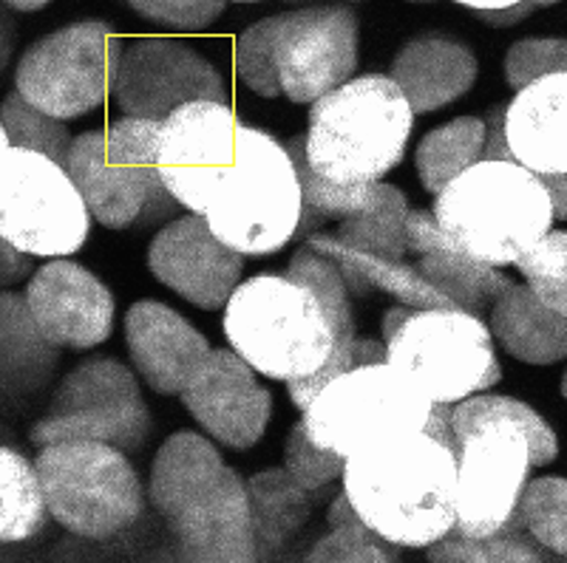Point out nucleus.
I'll list each match as a JSON object with an SVG mask.
<instances>
[{
    "label": "nucleus",
    "instance_id": "f257e3e1",
    "mask_svg": "<svg viewBox=\"0 0 567 563\" xmlns=\"http://www.w3.org/2000/svg\"><path fill=\"white\" fill-rule=\"evenodd\" d=\"M148 501L171 526L185 561L252 563L250 493L207 436L179 430L154 456Z\"/></svg>",
    "mask_w": 567,
    "mask_h": 563
},
{
    "label": "nucleus",
    "instance_id": "f03ea898",
    "mask_svg": "<svg viewBox=\"0 0 567 563\" xmlns=\"http://www.w3.org/2000/svg\"><path fill=\"white\" fill-rule=\"evenodd\" d=\"M457 456L414 434L347 456L343 493L363 524L398 546L434 544L454 526Z\"/></svg>",
    "mask_w": 567,
    "mask_h": 563
},
{
    "label": "nucleus",
    "instance_id": "7ed1b4c3",
    "mask_svg": "<svg viewBox=\"0 0 567 563\" xmlns=\"http://www.w3.org/2000/svg\"><path fill=\"white\" fill-rule=\"evenodd\" d=\"M414 114L386 74L352 77L310 105L307 161L336 185H378L406 156Z\"/></svg>",
    "mask_w": 567,
    "mask_h": 563
},
{
    "label": "nucleus",
    "instance_id": "20e7f679",
    "mask_svg": "<svg viewBox=\"0 0 567 563\" xmlns=\"http://www.w3.org/2000/svg\"><path fill=\"white\" fill-rule=\"evenodd\" d=\"M434 218L465 256L508 267L554 227V205L534 174L514 161H477L437 192Z\"/></svg>",
    "mask_w": 567,
    "mask_h": 563
},
{
    "label": "nucleus",
    "instance_id": "39448f33",
    "mask_svg": "<svg viewBox=\"0 0 567 563\" xmlns=\"http://www.w3.org/2000/svg\"><path fill=\"white\" fill-rule=\"evenodd\" d=\"M225 337L241 359L270 379L310 377L336 346L316 292L284 275L241 281L225 306Z\"/></svg>",
    "mask_w": 567,
    "mask_h": 563
},
{
    "label": "nucleus",
    "instance_id": "423d86ee",
    "mask_svg": "<svg viewBox=\"0 0 567 563\" xmlns=\"http://www.w3.org/2000/svg\"><path fill=\"white\" fill-rule=\"evenodd\" d=\"M205 218L213 236L241 256L284 250L301 221V185L281 142L241 125L236 165L221 176Z\"/></svg>",
    "mask_w": 567,
    "mask_h": 563
},
{
    "label": "nucleus",
    "instance_id": "0eeeda50",
    "mask_svg": "<svg viewBox=\"0 0 567 563\" xmlns=\"http://www.w3.org/2000/svg\"><path fill=\"white\" fill-rule=\"evenodd\" d=\"M159 128L162 122L123 116L71 142L65 170L91 218L109 230L154 225L165 216L171 192L156 167Z\"/></svg>",
    "mask_w": 567,
    "mask_h": 563
},
{
    "label": "nucleus",
    "instance_id": "6e6552de",
    "mask_svg": "<svg viewBox=\"0 0 567 563\" xmlns=\"http://www.w3.org/2000/svg\"><path fill=\"white\" fill-rule=\"evenodd\" d=\"M40 484L52 519L89 541L123 535L145 510V490L128 453L114 445L69 439L40 448Z\"/></svg>",
    "mask_w": 567,
    "mask_h": 563
},
{
    "label": "nucleus",
    "instance_id": "1a4fd4ad",
    "mask_svg": "<svg viewBox=\"0 0 567 563\" xmlns=\"http://www.w3.org/2000/svg\"><path fill=\"white\" fill-rule=\"evenodd\" d=\"M386 363L432 403L454 405L503 379L488 323L445 309H409L386 340Z\"/></svg>",
    "mask_w": 567,
    "mask_h": 563
},
{
    "label": "nucleus",
    "instance_id": "9d476101",
    "mask_svg": "<svg viewBox=\"0 0 567 563\" xmlns=\"http://www.w3.org/2000/svg\"><path fill=\"white\" fill-rule=\"evenodd\" d=\"M432 399L389 363L361 365L318 390L303 423L318 445L343 459L374 445L423 434Z\"/></svg>",
    "mask_w": 567,
    "mask_h": 563
},
{
    "label": "nucleus",
    "instance_id": "9b49d317",
    "mask_svg": "<svg viewBox=\"0 0 567 563\" xmlns=\"http://www.w3.org/2000/svg\"><path fill=\"white\" fill-rule=\"evenodd\" d=\"M91 232V212L69 170L0 142V236L23 256L63 258Z\"/></svg>",
    "mask_w": 567,
    "mask_h": 563
},
{
    "label": "nucleus",
    "instance_id": "f8f14e48",
    "mask_svg": "<svg viewBox=\"0 0 567 563\" xmlns=\"http://www.w3.org/2000/svg\"><path fill=\"white\" fill-rule=\"evenodd\" d=\"M148 434L151 410L134 372L116 359L91 357L65 374L45 414L29 430V442L45 448L69 439H89L136 453Z\"/></svg>",
    "mask_w": 567,
    "mask_h": 563
},
{
    "label": "nucleus",
    "instance_id": "ddd939ff",
    "mask_svg": "<svg viewBox=\"0 0 567 563\" xmlns=\"http://www.w3.org/2000/svg\"><path fill=\"white\" fill-rule=\"evenodd\" d=\"M123 40L105 20H78L32 43L14 71V91L60 122L80 119L109 100Z\"/></svg>",
    "mask_w": 567,
    "mask_h": 563
},
{
    "label": "nucleus",
    "instance_id": "4468645a",
    "mask_svg": "<svg viewBox=\"0 0 567 563\" xmlns=\"http://www.w3.org/2000/svg\"><path fill=\"white\" fill-rule=\"evenodd\" d=\"M272 65L281 94L312 105L347 85L358 69V12L347 3L276 14Z\"/></svg>",
    "mask_w": 567,
    "mask_h": 563
},
{
    "label": "nucleus",
    "instance_id": "2eb2a0df",
    "mask_svg": "<svg viewBox=\"0 0 567 563\" xmlns=\"http://www.w3.org/2000/svg\"><path fill=\"white\" fill-rule=\"evenodd\" d=\"M111 96L131 119L165 122L190 103H225L227 85L219 71L190 45L145 38L120 45Z\"/></svg>",
    "mask_w": 567,
    "mask_h": 563
},
{
    "label": "nucleus",
    "instance_id": "dca6fc26",
    "mask_svg": "<svg viewBox=\"0 0 567 563\" xmlns=\"http://www.w3.org/2000/svg\"><path fill=\"white\" fill-rule=\"evenodd\" d=\"M241 125L225 103H190L162 122L156 167L176 205L205 216L221 176L236 165Z\"/></svg>",
    "mask_w": 567,
    "mask_h": 563
},
{
    "label": "nucleus",
    "instance_id": "f3484780",
    "mask_svg": "<svg viewBox=\"0 0 567 563\" xmlns=\"http://www.w3.org/2000/svg\"><path fill=\"white\" fill-rule=\"evenodd\" d=\"M179 399L210 439L233 450L256 448L272 416V394L258 385L256 368L233 348L207 354Z\"/></svg>",
    "mask_w": 567,
    "mask_h": 563
},
{
    "label": "nucleus",
    "instance_id": "a211bd4d",
    "mask_svg": "<svg viewBox=\"0 0 567 563\" xmlns=\"http://www.w3.org/2000/svg\"><path fill=\"white\" fill-rule=\"evenodd\" d=\"M148 269L187 303L216 312L227 306L241 283L245 256L213 236L205 216L190 212L156 232L148 247Z\"/></svg>",
    "mask_w": 567,
    "mask_h": 563
},
{
    "label": "nucleus",
    "instance_id": "6ab92c4d",
    "mask_svg": "<svg viewBox=\"0 0 567 563\" xmlns=\"http://www.w3.org/2000/svg\"><path fill=\"white\" fill-rule=\"evenodd\" d=\"M34 321L58 348L85 352L111 337L116 303L94 272L74 261H49L27 283Z\"/></svg>",
    "mask_w": 567,
    "mask_h": 563
},
{
    "label": "nucleus",
    "instance_id": "aec40b11",
    "mask_svg": "<svg viewBox=\"0 0 567 563\" xmlns=\"http://www.w3.org/2000/svg\"><path fill=\"white\" fill-rule=\"evenodd\" d=\"M125 343L142 383L165 397L182 394L213 352L194 323L159 301H140L125 312Z\"/></svg>",
    "mask_w": 567,
    "mask_h": 563
},
{
    "label": "nucleus",
    "instance_id": "412c9836",
    "mask_svg": "<svg viewBox=\"0 0 567 563\" xmlns=\"http://www.w3.org/2000/svg\"><path fill=\"white\" fill-rule=\"evenodd\" d=\"M508 159L534 176L567 174V74L528 85L505 103Z\"/></svg>",
    "mask_w": 567,
    "mask_h": 563
},
{
    "label": "nucleus",
    "instance_id": "4be33fe9",
    "mask_svg": "<svg viewBox=\"0 0 567 563\" xmlns=\"http://www.w3.org/2000/svg\"><path fill=\"white\" fill-rule=\"evenodd\" d=\"M477 71V58L465 43L445 34H420L394 54L386 77L417 116L457 103L474 88Z\"/></svg>",
    "mask_w": 567,
    "mask_h": 563
},
{
    "label": "nucleus",
    "instance_id": "5701e85b",
    "mask_svg": "<svg viewBox=\"0 0 567 563\" xmlns=\"http://www.w3.org/2000/svg\"><path fill=\"white\" fill-rule=\"evenodd\" d=\"M491 337L519 363L554 365L567 354V321L554 312L528 286L511 283L491 303Z\"/></svg>",
    "mask_w": 567,
    "mask_h": 563
},
{
    "label": "nucleus",
    "instance_id": "b1692460",
    "mask_svg": "<svg viewBox=\"0 0 567 563\" xmlns=\"http://www.w3.org/2000/svg\"><path fill=\"white\" fill-rule=\"evenodd\" d=\"M247 493H250L256 552L261 561V557H276L287 546V541L303 530L312 515V507L321 504L332 493V487L323 493H310L284 468L265 470L247 479Z\"/></svg>",
    "mask_w": 567,
    "mask_h": 563
},
{
    "label": "nucleus",
    "instance_id": "393cba45",
    "mask_svg": "<svg viewBox=\"0 0 567 563\" xmlns=\"http://www.w3.org/2000/svg\"><path fill=\"white\" fill-rule=\"evenodd\" d=\"M0 352L7 394L40 388L60 363V348L38 326L27 295L3 292L0 298Z\"/></svg>",
    "mask_w": 567,
    "mask_h": 563
},
{
    "label": "nucleus",
    "instance_id": "a878e982",
    "mask_svg": "<svg viewBox=\"0 0 567 563\" xmlns=\"http://www.w3.org/2000/svg\"><path fill=\"white\" fill-rule=\"evenodd\" d=\"M292 167H296L298 185H301V221H298L296 238L316 236L318 227L329 221H347L361 216L374 201V185H336L323 179L307 161V136H292L287 145Z\"/></svg>",
    "mask_w": 567,
    "mask_h": 563
},
{
    "label": "nucleus",
    "instance_id": "bb28decb",
    "mask_svg": "<svg viewBox=\"0 0 567 563\" xmlns=\"http://www.w3.org/2000/svg\"><path fill=\"white\" fill-rule=\"evenodd\" d=\"M485 119L457 116L443 128L425 134L417 145V179L425 192L437 196L449 181L483 161Z\"/></svg>",
    "mask_w": 567,
    "mask_h": 563
},
{
    "label": "nucleus",
    "instance_id": "cd10ccee",
    "mask_svg": "<svg viewBox=\"0 0 567 563\" xmlns=\"http://www.w3.org/2000/svg\"><path fill=\"white\" fill-rule=\"evenodd\" d=\"M49 515L38 468L18 450L0 448V541H29L43 532Z\"/></svg>",
    "mask_w": 567,
    "mask_h": 563
},
{
    "label": "nucleus",
    "instance_id": "c85d7f7f",
    "mask_svg": "<svg viewBox=\"0 0 567 563\" xmlns=\"http://www.w3.org/2000/svg\"><path fill=\"white\" fill-rule=\"evenodd\" d=\"M417 272L437 289L440 295L449 298L457 312L480 317V321H485L488 303H494L511 286V281L499 269L474 261L471 256L432 252V256H423Z\"/></svg>",
    "mask_w": 567,
    "mask_h": 563
},
{
    "label": "nucleus",
    "instance_id": "c756f323",
    "mask_svg": "<svg viewBox=\"0 0 567 563\" xmlns=\"http://www.w3.org/2000/svg\"><path fill=\"white\" fill-rule=\"evenodd\" d=\"M406 196L394 185H374V201L361 216L347 218L338 227L336 238L354 252L403 261L406 256Z\"/></svg>",
    "mask_w": 567,
    "mask_h": 563
},
{
    "label": "nucleus",
    "instance_id": "7c9ffc66",
    "mask_svg": "<svg viewBox=\"0 0 567 563\" xmlns=\"http://www.w3.org/2000/svg\"><path fill=\"white\" fill-rule=\"evenodd\" d=\"M425 557L432 563H542L550 555L545 546L536 544L528 530H503L485 538L449 530L429 544Z\"/></svg>",
    "mask_w": 567,
    "mask_h": 563
},
{
    "label": "nucleus",
    "instance_id": "2f4dec72",
    "mask_svg": "<svg viewBox=\"0 0 567 563\" xmlns=\"http://www.w3.org/2000/svg\"><path fill=\"white\" fill-rule=\"evenodd\" d=\"M0 134L3 139L18 150H29V154H40L45 159L58 161L60 167L69 165L71 150V134L63 122L54 116L43 114L34 105H29L18 91L3 100L0 108Z\"/></svg>",
    "mask_w": 567,
    "mask_h": 563
},
{
    "label": "nucleus",
    "instance_id": "473e14b6",
    "mask_svg": "<svg viewBox=\"0 0 567 563\" xmlns=\"http://www.w3.org/2000/svg\"><path fill=\"white\" fill-rule=\"evenodd\" d=\"M284 278L316 292V298L321 301L323 312H327L329 317L332 334H336V346L338 343H347V340L358 337V334H354V314L352 303H349L347 281H343L341 269L329 261V258H323L321 252L310 250L307 243H301V250L292 256V263L290 269L284 272Z\"/></svg>",
    "mask_w": 567,
    "mask_h": 563
},
{
    "label": "nucleus",
    "instance_id": "72a5a7b5",
    "mask_svg": "<svg viewBox=\"0 0 567 563\" xmlns=\"http://www.w3.org/2000/svg\"><path fill=\"white\" fill-rule=\"evenodd\" d=\"M516 510L536 544L561 561L567 555V481L556 476L528 481Z\"/></svg>",
    "mask_w": 567,
    "mask_h": 563
},
{
    "label": "nucleus",
    "instance_id": "f704fd0d",
    "mask_svg": "<svg viewBox=\"0 0 567 563\" xmlns=\"http://www.w3.org/2000/svg\"><path fill=\"white\" fill-rule=\"evenodd\" d=\"M514 267L528 278L525 286L554 312L567 314V236L548 232L516 258Z\"/></svg>",
    "mask_w": 567,
    "mask_h": 563
},
{
    "label": "nucleus",
    "instance_id": "c9c22d12",
    "mask_svg": "<svg viewBox=\"0 0 567 563\" xmlns=\"http://www.w3.org/2000/svg\"><path fill=\"white\" fill-rule=\"evenodd\" d=\"M284 468L303 490L310 493H323L336 479H343V468L347 459L336 453L332 448H323L312 439L307 430V423H298L292 428L290 439H287V450H284Z\"/></svg>",
    "mask_w": 567,
    "mask_h": 563
},
{
    "label": "nucleus",
    "instance_id": "e433bc0d",
    "mask_svg": "<svg viewBox=\"0 0 567 563\" xmlns=\"http://www.w3.org/2000/svg\"><path fill=\"white\" fill-rule=\"evenodd\" d=\"M381 363H386V343L352 337V340H347V343H338V346H332V354H329L327 363H323L316 374H310V377H301V379H292V383H287V388H290L292 403H296L301 410H307L310 408L312 399L318 397V390H321L323 385H329L332 379L341 377V374H349V372H354V368H361V365H381Z\"/></svg>",
    "mask_w": 567,
    "mask_h": 563
},
{
    "label": "nucleus",
    "instance_id": "4c0bfd02",
    "mask_svg": "<svg viewBox=\"0 0 567 563\" xmlns=\"http://www.w3.org/2000/svg\"><path fill=\"white\" fill-rule=\"evenodd\" d=\"M567 40L565 38H530L519 40L505 54V83L519 94L528 85L554 74H565Z\"/></svg>",
    "mask_w": 567,
    "mask_h": 563
},
{
    "label": "nucleus",
    "instance_id": "58836bf2",
    "mask_svg": "<svg viewBox=\"0 0 567 563\" xmlns=\"http://www.w3.org/2000/svg\"><path fill=\"white\" fill-rule=\"evenodd\" d=\"M307 561L321 563V561H369V563H386L400 561V546L381 538L367 524H352V526H338L321 538L310 550Z\"/></svg>",
    "mask_w": 567,
    "mask_h": 563
},
{
    "label": "nucleus",
    "instance_id": "ea45409f",
    "mask_svg": "<svg viewBox=\"0 0 567 563\" xmlns=\"http://www.w3.org/2000/svg\"><path fill=\"white\" fill-rule=\"evenodd\" d=\"M272 29H276V18L258 20L241 34L239 45H236V65H239L241 80L247 83V88L267 100L281 96L276 65H272Z\"/></svg>",
    "mask_w": 567,
    "mask_h": 563
},
{
    "label": "nucleus",
    "instance_id": "a19ab883",
    "mask_svg": "<svg viewBox=\"0 0 567 563\" xmlns=\"http://www.w3.org/2000/svg\"><path fill=\"white\" fill-rule=\"evenodd\" d=\"M128 7L140 18L179 32H202L227 9L221 0H131Z\"/></svg>",
    "mask_w": 567,
    "mask_h": 563
},
{
    "label": "nucleus",
    "instance_id": "79ce46f5",
    "mask_svg": "<svg viewBox=\"0 0 567 563\" xmlns=\"http://www.w3.org/2000/svg\"><path fill=\"white\" fill-rule=\"evenodd\" d=\"M406 250L417 252V256H432V252L465 256L463 247L437 225L434 212L429 210L406 212Z\"/></svg>",
    "mask_w": 567,
    "mask_h": 563
},
{
    "label": "nucleus",
    "instance_id": "37998d69",
    "mask_svg": "<svg viewBox=\"0 0 567 563\" xmlns=\"http://www.w3.org/2000/svg\"><path fill=\"white\" fill-rule=\"evenodd\" d=\"M423 434L432 436L434 442L443 445V448L452 450L457 456V439H454L452 430V405L449 403H432V410H429V419L423 425Z\"/></svg>",
    "mask_w": 567,
    "mask_h": 563
},
{
    "label": "nucleus",
    "instance_id": "c03bdc74",
    "mask_svg": "<svg viewBox=\"0 0 567 563\" xmlns=\"http://www.w3.org/2000/svg\"><path fill=\"white\" fill-rule=\"evenodd\" d=\"M539 7H548V3H511L508 9H503V12H474L477 18L488 20L491 27H514V23H519V20H525L528 14H534Z\"/></svg>",
    "mask_w": 567,
    "mask_h": 563
},
{
    "label": "nucleus",
    "instance_id": "a18cd8bd",
    "mask_svg": "<svg viewBox=\"0 0 567 563\" xmlns=\"http://www.w3.org/2000/svg\"><path fill=\"white\" fill-rule=\"evenodd\" d=\"M329 530H338V526H352V524H361V515L354 512L352 501H349V496L343 493V487H341V493H338L336 504H332V510H329Z\"/></svg>",
    "mask_w": 567,
    "mask_h": 563
},
{
    "label": "nucleus",
    "instance_id": "49530a36",
    "mask_svg": "<svg viewBox=\"0 0 567 563\" xmlns=\"http://www.w3.org/2000/svg\"><path fill=\"white\" fill-rule=\"evenodd\" d=\"M29 272V261L20 256L18 247H12L9 241H3V283L18 281L20 275H27Z\"/></svg>",
    "mask_w": 567,
    "mask_h": 563
},
{
    "label": "nucleus",
    "instance_id": "de8ad7c7",
    "mask_svg": "<svg viewBox=\"0 0 567 563\" xmlns=\"http://www.w3.org/2000/svg\"><path fill=\"white\" fill-rule=\"evenodd\" d=\"M7 9H14V12H40V9H45V0H29V3L12 0V3H7Z\"/></svg>",
    "mask_w": 567,
    "mask_h": 563
}]
</instances>
